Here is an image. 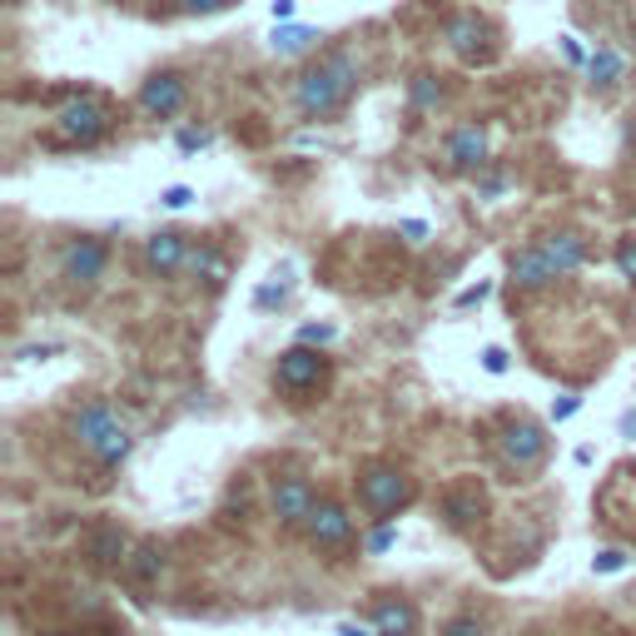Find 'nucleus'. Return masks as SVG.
Returning a JSON list of instances; mask_svg holds the SVG:
<instances>
[{"mask_svg": "<svg viewBox=\"0 0 636 636\" xmlns=\"http://www.w3.org/2000/svg\"><path fill=\"white\" fill-rule=\"evenodd\" d=\"M354 85H358V60L348 50H334V55H324L313 70L299 76V85H293V105H299L303 119H328L348 105Z\"/></svg>", "mask_w": 636, "mask_h": 636, "instance_id": "f257e3e1", "label": "nucleus"}, {"mask_svg": "<svg viewBox=\"0 0 636 636\" xmlns=\"http://www.w3.org/2000/svg\"><path fill=\"white\" fill-rule=\"evenodd\" d=\"M70 432H76V442L85 448V453H95L100 467H119L125 458H130V428L115 418V408H109L105 398L85 403V408H76V418H70Z\"/></svg>", "mask_w": 636, "mask_h": 636, "instance_id": "f03ea898", "label": "nucleus"}, {"mask_svg": "<svg viewBox=\"0 0 636 636\" xmlns=\"http://www.w3.org/2000/svg\"><path fill=\"white\" fill-rule=\"evenodd\" d=\"M408 497H413V483L393 463H368L363 473H358V502H363L373 518H393L398 507H408Z\"/></svg>", "mask_w": 636, "mask_h": 636, "instance_id": "7ed1b4c3", "label": "nucleus"}, {"mask_svg": "<svg viewBox=\"0 0 636 636\" xmlns=\"http://www.w3.org/2000/svg\"><path fill=\"white\" fill-rule=\"evenodd\" d=\"M105 130H109V109L95 95H76L55 115V144H80V150H90Z\"/></svg>", "mask_w": 636, "mask_h": 636, "instance_id": "20e7f679", "label": "nucleus"}, {"mask_svg": "<svg viewBox=\"0 0 636 636\" xmlns=\"http://www.w3.org/2000/svg\"><path fill=\"white\" fill-rule=\"evenodd\" d=\"M497 453H502L507 467L528 473V467H537L542 458H547V432H542V423H532V418H512L502 428V438H497Z\"/></svg>", "mask_w": 636, "mask_h": 636, "instance_id": "39448f33", "label": "nucleus"}, {"mask_svg": "<svg viewBox=\"0 0 636 636\" xmlns=\"http://www.w3.org/2000/svg\"><path fill=\"white\" fill-rule=\"evenodd\" d=\"M184 100H189V85H184V76H174V70H160V76H150L140 85V109L150 119H174L184 109Z\"/></svg>", "mask_w": 636, "mask_h": 636, "instance_id": "423d86ee", "label": "nucleus"}, {"mask_svg": "<svg viewBox=\"0 0 636 636\" xmlns=\"http://www.w3.org/2000/svg\"><path fill=\"white\" fill-rule=\"evenodd\" d=\"M313 487L303 483V477H279L274 483V493H269V512H274V522L279 528H303L309 522V512H313Z\"/></svg>", "mask_w": 636, "mask_h": 636, "instance_id": "0eeeda50", "label": "nucleus"}, {"mask_svg": "<svg viewBox=\"0 0 636 636\" xmlns=\"http://www.w3.org/2000/svg\"><path fill=\"white\" fill-rule=\"evenodd\" d=\"M324 378V358L313 354L309 344H293L289 354H279V368H274V383L284 393H309L313 383Z\"/></svg>", "mask_w": 636, "mask_h": 636, "instance_id": "6e6552de", "label": "nucleus"}, {"mask_svg": "<svg viewBox=\"0 0 636 636\" xmlns=\"http://www.w3.org/2000/svg\"><path fill=\"white\" fill-rule=\"evenodd\" d=\"M60 269H66L70 284H95V279H105V269H109L105 239H70V248H66V259H60Z\"/></svg>", "mask_w": 636, "mask_h": 636, "instance_id": "1a4fd4ad", "label": "nucleus"}, {"mask_svg": "<svg viewBox=\"0 0 636 636\" xmlns=\"http://www.w3.org/2000/svg\"><path fill=\"white\" fill-rule=\"evenodd\" d=\"M303 532H309L313 547H344L348 537H354V518H348L338 502H313L309 522H303Z\"/></svg>", "mask_w": 636, "mask_h": 636, "instance_id": "9d476101", "label": "nucleus"}, {"mask_svg": "<svg viewBox=\"0 0 636 636\" xmlns=\"http://www.w3.org/2000/svg\"><path fill=\"white\" fill-rule=\"evenodd\" d=\"M448 170L453 174H477L487 164V130L483 125H458L453 135H448Z\"/></svg>", "mask_w": 636, "mask_h": 636, "instance_id": "9b49d317", "label": "nucleus"}, {"mask_svg": "<svg viewBox=\"0 0 636 636\" xmlns=\"http://www.w3.org/2000/svg\"><path fill=\"white\" fill-rule=\"evenodd\" d=\"M184 264H189V244H184V234L160 229V234L144 239V269H150L154 279H170V274H180Z\"/></svg>", "mask_w": 636, "mask_h": 636, "instance_id": "f8f14e48", "label": "nucleus"}, {"mask_svg": "<svg viewBox=\"0 0 636 636\" xmlns=\"http://www.w3.org/2000/svg\"><path fill=\"white\" fill-rule=\"evenodd\" d=\"M507 274H512V284H518V289H547V284L562 279V274L552 269V259H547V248H542V244L518 248V254L507 259Z\"/></svg>", "mask_w": 636, "mask_h": 636, "instance_id": "ddd939ff", "label": "nucleus"}, {"mask_svg": "<svg viewBox=\"0 0 636 636\" xmlns=\"http://www.w3.org/2000/svg\"><path fill=\"white\" fill-rule=\"evenodd\" d=\"M483 512H487V497H483L477 483H458V487H448V497H442V518H448V528H458V532H467L473 522H483Z\"/></svg>", "mask_w": 636, "mask_h": 636, "instance_id": "4468645a", "label": "nucleus"}, {"mask_svg": "<svg viewBox=\"0 0 636 636\" xmlns=\"http://www.w3.org/2000/svg\"><path fill=\"white\" fill-rule=\"evenodd\" d=\"M542 248H547V259H552V269L567 279V274H577L587 264V239L582 234H571V229H562V234H547V239H537Z\"/></svg>", "mask_w": 636, "mask_h": 636, "instance_id": "2eb2a0df", "label": "nucleus"}, {"mask_svg": "<svg viewBox=\"0 0 636 636\" xmlns=\"http://www.w3.org/2000/svg\"><path fill=\"white\" fill-rule=\"evenodd\" d=\"M448 45L458 50V60L477 66L483 60V25H477V15H453L448 21Z\"/></svg>", "mask_w": 636, "mask_h": 636, "instance_id": "dca6fc26", "label": "nucleus"}, {"mask_svg": "<svg viewBox=\"0 0 636 636\" xmlns=\"http://www.w3.org/2000/svg\"><path fill=\"white\" fill-rule=\"evenodd\" d=\"M373 626H378V636H418V606L413 602H383L373 612Z\"/></svg>", "mask_w": 636, "mask_h": 636, "instance_id": "f3484780", "label": "nucleus"}, {"mask_svg": "<svg viewBox=\"0 0 636 636\" xmlns=\"http://www.w3.org/2000/svg\"><path fill=\"white\" fill-rule=\"evenodd\" d=\"M125 552H130V542H125V532H119L115 522L90 532V557H95L100 567H119V562H130Z\"/></svg>", "mask_w": 636, "mask_h": 636, "instance_id": "a211bd4d", "label": "nucleus"}, {"mask_svg": "<svg viewBox=\"0 0 636 636\" xmlns=\"http://www.w3.org/2000/svg\"><path fill=\"white\" fill-rule=\"evenodd\" d=\"M189 274H195V279H205L209 289H224V279H229V259H224V248H215V244L195 248V254H189Z\"/></svg>", "mask_w": 636, "mask_h": 636, "instance_id": "6ab92c4d", "label": "nucleus"}, {"mask_svg": "<svg viewBox=\"0 0 636 636\" xmlns=\"http://www.w3.org/2000/svg\"><path fill=\"white\" fill-rule=\"evenodd\" d=\"M125 571H130V582H140V587L160 582V571H164V547H160V542H140V547H135V557L125 562Z\"/></svg>", "mask_w": 636, "mask_h": 636, "instance_id": "aec40b11", "label": "nucleus"}, {"mask_svg": "<svg viewBox=\"0 0 636 636\" xmlns=\"http://www.w3.org/2000/svg\"><path fill=\"white\" fill-rule=\"evenodd\" d=\"M313 41H319V31H309V25H279V31L269 35V50L274 55H303Z\"/></svg>", "mask_w": 636, "mask_h": 636, "instance_id": "412c9836", "label": "nucleus"}, {"mask_svg": "<svg viewBox=\"0 0 636 636\" xmlns=\"http://www.w3.org/2000/svg\"><path fill=\"white\" fill-rule=\"evenodd\" d=\"M587 76H592V85H597V90H612L616 80H622V55L606 50V45H602V50H597L592 60H587Z\"/></svg>", "mask_w": 636, "mask_h": 636, "instance_id": "4be33fe9", "label": "nucleus"}, {"mask_svg": "<svg viewBox=\"0 0 636 636\" xmlns=\"http://www.w3.org/2000/svg\"><path fill=\"white\" fill-rule=\"evenodd\" d=\"M408 100H413V109H432L442 100V85L432 76H413V85H408Z\"/></svg>", "mask_w": 636, "mask_h": 636, "instance_id": "5701e85b", "label": "nucleus"}, {"mask_svg": "<svg viewBox=\"0 0 636 636\" xmlns=\"http://www.w3.org/2000/svg\"><path fill=\"white\" fill-rule=\"evenodd\" d=\"M487 632V626L483 622H477V616H453V622H448V626H442V636H483Z\"/></svg>", "mask_w": 636, "mask_h": 636, "instance_id": "b1692460", "label": "nucleus"}, {"mask_svg": "<svg viewBox=\"0 0 636 636\" xmlns=\"http://www.w3.org/2000/svg\"><path fill=\"white\" fill-rule=\"evenodd\" d=\"M393 542H398V528H389V522L368 532V552H373V557H383V552H389Z\"/></svg>", "mask_w": 636, "mask_h": 636, "instance_id": "393cba45", "label": "nucleus"}, {"mask_svg": "<svg viewBox=\"0 0 636 636\" xmlns=\"http://www.w3.org/2000/svg\"><path fill=\"white\" fill-rule=\"evenodd\" d=\"M334 334H338V328L334 324H309V328H299V344H334Z\"/></svg>", "mask_w": 636, "mask_h": 636, "instance_id": "a878e982", "label": "nucleus"}, {"mask_svg": "<svg viewBox=\"0 0 636 636\" xmlns=\"http://www.w3.org/2000/svg\"><path fill=\"white\" fill-rule=\"evenodd\" d=\"M616 269H622L626 279H636V239H622V244H616Z\"/></svg>", "mask_w": 636, "mask_h": 636, "instance_id": "bb28decb", "label": "nucleus"}, {"mask_svg": "<svg viewBox=\"0 0 636 636\" xmlns=\"http://www.w3.org/2000/svg\"><path fill=\"white\" fill-rule=\"evenodd\" d=\"M284 299H289V284H264V289L259 293H254V303H259V309H274V303H284Z\"/></svg>", "mask_w": 636, "mask_h": 636, "instance_id": "cd10ccee", "label": "nucleus"}, {"mask_svg": "<svg viewBox=\"0 0 636 636\" xmlns=\"http://www.w3.org/2000/svg\"><path fill=\"white\" fill-rule=\"evenodd\" d=\"M209 144H215V135H209V130H180V150H184V154L209 150Z\"/></svg>", "mask_w": 636, "mask_h": 636, "instance_id": "c85d7f7f", "label": "nucleus"}, {"mask_svg": "<svg viewBox=\"0 0 636 636\" xmlns=\"http://www.w3.org/2000/svg\"><path fill=\"white\" fill-rule=\"evenodd\" d=\"M493 299V284H473V289L458 293V309H477V303Z\"/></svg>", "mask_w": 636, "mask_h": 636, "instance_id": "c756f323", "label": "nucleus"}, {"mask_svg": "<svg viewBox=\"0 0 636 636\" xmlns=\"http://www.w3.org/2000/svg\"><path fill=\"white\" fill-rule=\"evenodd\" d=\"M229 0H180V11L184 15H215V11H224Z\"/></svg>", "mask_w": 636, "mask_h": 636, "instance_id": "7c9ffc66", "label": "nucleus"}, {"mask_svg": "<svg viewBox=\"0 0 636 636\" xmlns=\"http://www.w3.org/2000/svg\"><path fill=\"white\" fill-rule=\"evenodd\" d=\"M597 571H622L626 567V552H616V547H606V552H597V562H592Z\"/></svg>", "mask_w": 636, "mask_h": 636, "instance_id": "2f4dec72", "label": "nucleus"}, {"mask_svg": "<svg viewBox=\"0 0 636 636\" xmlns=\"http://www.w3.org/2000/svg\"><path fill=\"white\" fill-rule=\"evenodd\" d=\"M502 189H507V174H483V180H477V195H483V199H493V195H502Z\"/></svg>", "mask_w": 636, "mask_h": 636, "instance_id": "473e14b6", "label": "nucleus"}, {"mask_svg": "<svg viewBox=\"0 0 636 636\" xmlns=\"http://www.w3.org/2000/svg\"><path fill=\"white\" fill-rule=\"evenodd\" d=\"M189 199H195V195H189L184 184H174V189H164V195H160V205L164 209H189Z\"/></svg>", "mask_w": 636, "mask_h": 636, "instance_id": "72a5a7b5", "label": "nucleus"}, {"mask_svg": "<svg viewBox=\"0 0 636 636\" xmlns=\"http://www.w3.org/2000/svg\"><path fill=\"white\" fill-rule=\"evenodd\" d=\"M577 408H582V398H577V393H567L562 403H552V423H567Z\"/></svg>", "mask_w": 636, "mask_h": 636, "instance_id": "f704fd0d", "label": "nucleus"}, {"mask_svg": "<svg viewBox=\"0 0 636 636\" xmlns=\"http://www.w3.org/2000/svg\"><path fill=\"white\" fill-rule=\"evenodd\" d=\"M398 234L408 239V244H423V239H428V224H423V219H403Z\"/></svg>", "mask_w": 636, "mask_h": 636, "instance_id": "c9c22d12", "label": "nucleus"}, {"mask_svg": "<svg viewBox=\"0 0 636 636\" xmlns=\"http://www.w3.org/2000/svg\"><path fill=\"white\" fill-rule=\"evenodd\" d=\"M483 368H487V373H507V354H502V348H487Z\"/></svg>", "mask_w": 636, "mask_h": 636, "instance_id": "e433bc0d", "label": "nucleus"}, {"mask_svg": "<svg viewBox=\"0 0 636 636\" xmlns=\"http://www.w3.org/2000/svg\"><path fill=\"white\" fill-rule=\"evenodd\" d=\"M562 55H567L571 66H582L587 55H582V45H577V35H562Z\"/></svg>", "mask_w": 636, "mask_h": 636, "instance_id": "4c0bfd02", "label": "nucleus"}, {"mask_svg": "<svg viewBox=\"0 0 636 636\" xmlns=\"http://www.w3.org/2000/svg\"><path fill=\"white\" fill-rule=\"evenodd\" d=\"M293 11H299V0H274V21H293Z\"/></svg>", "mask_w": 636, "mask_h": 636, "instance_id": "58836bf2", "label": "nucleus"}, {"mask_svg": "<svg viewBox=\"0 0 636 636\" xmlns=\"http://www.w3.org/2000/svg\"><path fill=\"white\" fill-rule=\"evenodd\" d=\"M622 432H626V438H636V408L622 413Z\"/></svg>", "mask_w": 636, "mask_h": 636, "instance_id": "ea45409f", "label": "nucleus"}, {"mask_svg": "<svg viewBox=\"0 0 636 636\" xmlns=\"http://www.w3.org/2000/svg\"><path fill=\"white\" fill-rule=\"evenodd\" d=\"M338 636H368L363 626H354V622H338Z\"/></svg>", "mask_w": 636, "mask_h": 636, "instance_id": "a19ab883", "label": "nucleus"}, {"mask_svg": "<svg viewBox=\"0 0 636 636\" xmlns=\"http://www.w3.org/2000/svg\"><path fill=\"white\" fill-rule=\"evenodd\" d=\"M632 50H636V31H632Z\"/></svg>", "mask_w": 636, "mask_h": 636, "instance_id": "79ce46f5", "label": "nucleus"}, {"mask_svg": "<svg viewBox=\"0 0 636 636\" xmlns=\"http://www.w3.org/2000/svg\"><path fill=\"white\" fill-rule=\"evenodd\" d=\"M41 636H60V632H41Z\"/></svg>", "mask_w": 636, "mask_h": 636, "instance_id": "37998d69", "label": "nucleus"}, {"mask_svg": "<svg viewBox=\"0 0 636 636\" xmlns=\"http://www.w3.org/2000/svg\"><path fill=\"white\" fill-rule=\"evenodd\" d=\"M105 5H119V0H105Z\"/></svg>", "mask_w": 636, "mask_h": 636, "instance_id": "c03bdc74", "label": "nucleus"}]
</instances>
